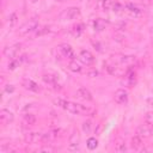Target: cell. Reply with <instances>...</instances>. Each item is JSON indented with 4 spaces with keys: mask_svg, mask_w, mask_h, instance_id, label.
<instances>
[{
    "mask_svg": "<svg viewBox=\"0 0 153 153\" xmlns=\"http://www.w3.org/2000/svg\"><path fill=\"white\" fill-rule=\"evenodd\" d=\"M68 68H69V71H72V72H74V73H79V72L81 71V66H80L76 61H74V60H72V61L68 63Z\"/></svg>",
    "mask_w": 153,
    "mask_h": 153,
    "instance_id": "18",
    "label": "cell"
},
{
    "mask_svg": "<svg viewBox=\"0 0 153 153\" xmlns=\"http://www.w3.org/2000/svg\"><path fill=\"white\" fill-rule=\"evenodd\" d=\"M29 1H30V2H31V4H35V2H37V1H38V0H29Z\"/></svg>",
    "mask_w": 153,
    "mask_h": 153,
    "instance_id": "33",
    "label": "cell"
},
{
    "mask_svg": "<svg viewBox=\"0 0 153 153\" xmlns=\"http://www.w3.org/2000/svg\"><path fill=\"white\" fill-rule=\"evenodd\" d=\"M122 10H124V6H123V5H121L120 2H115V4H114L112 11H115V12H121Z\"/></svg>",
    "mask_w": 153,
    "mask_h": 153,
    "instance_id": "27",
    "label": "cell"
},
{
    "mask_svg": "<svg viewBox=\"0 0 153 153\" xmlns=\"http://www.w3.org/2000/svg\"><path fill=\"white\" fill-rule=\"evenodd\" d=\"M17 22H18V17H17V14H16V13H12V14L10 16V18H8L10 27H13V26L17 24Z\"/></svg>",
    "mask_w": 153,
    "mask_h": 153,
    "instance_id": "22",
    "label": "cell"
},
{
    "mask_svg": "<svg viewBox=\"0 0 153 153\" xmlns=\"http://www.w3.org/2000/svg\"><path fill=\"white\" fill-rule=\"evenodd\" d=\"M23 121L25 124H29V126H32L35 124L36 122V116L33 114H25L24 117H23Z\"/></svg>",
    "mask_w": 153,
    "mask_h": 153,
    "instance_id": "17",
    "label": "cell"
},
{
    "mask_svg": "<svg viewBox=\"0 0 153 153\" xmlns=\"http://www.w3.org/2000/svg\"><path fill=\"white\" fill-rule=\"evenodd\" d=\"M152 31H153V27H152Z\"/></svg>",
    "mask_w": 153,
    "mask_h": 153,
    "instance_id": "35",
    "label": "cell"
},
{
    "mask_svg": "<svg viewBox=\"0 0 153 153\" xmlns=\"http://www.w3.org/2000/svg\"><path fill=\"white\" fill-rule=\"evenodd\" d=\"M48 32H49V27L48 26H42L36 31V36H43V35H45Z\"/></svg>",
    "mask_w": 153,
    "mask_h": 153,
    "instance_id": "24",
    "label": "cell"
},
{
    "mask_svg": "<svg viewBox=\"0 0 153 153\" xmlns=\"http://www.w3.org/2000/svg\"><path fill=\"white\" fill-rule=\"evenodd\" d=\"M147 103H148L149 105H152V106H153V96H152V97H149V98H147Z\"/></svg>",
    "mask_w": 153,
    "mask_h": 153,
    "instance_id": "31",
    "label": "cell"
},
{
    "mask_svg": "<svg viewBox=\"0 0 153 153\" xmlns=\"http://www.w3.org/2000/svg\"><path fill=\"white\" fill-rule=\"evenodd\" d=\"M136 135H139L141 137H148V136H151L152 135V128H151V126H146V124L140 126L136 129Z\"/></svg>",
    "mask_w": 153,
    "mask_h": 153,
    "instance_id": "11",
    "label": "cell"
},
{
    "mask_svg": "<svg viewBox=\"0 0 153 153\" xmlns=\"http://www.w3.org/2000/svg\"><path fill=\"white\" fill-rule=\"evenodd\" d=\"M43 81L44 82H47V84H49V85H51L54 88H57V86H59V84H57V78L55 76V75H53V74H49V73H45V74H43Z\"/></svg>",
    "mask_w": 153,
    "mask_h": 153,
    "instance_id": "13",
    "label": "cell"
},
{
    "mask_svg": "<svg viewBox=\"0 0 153 153\" xmlns=\"http://www.w3.org/2000/svg\"><path fill=\"white\" fill-rule=\"evenodd\" d=\"M36 29H38V20L36 18H32V19H29L27 22H25L18 29V35L24 36V35H27V33L35 31Z\"/></svg>",
    "mask_w": 153,
    "mask_h": 153,
    "instance_id": "1",
    "label": "cell"
},
{
    "mask_svg": "<svg viewBox=\"0 0 153 153\" xmlns=\"http://www.w3.org/2000/svg\"><path fill=\"white\" fill-rule=\"evenodd\" d=\"M108 25V22L103 18H97L94 22H93V27L96 31H103Z\"/></svg>",
    "mask_w": 153,
    "mask_h": 153,
    "instance_id": "14",
    "label": "cell"
},
{
    "mask_svg": "<svg viewBox=\"0 0 153 153\" xmlns=\"http://www.w3.org/2000/svg\"><path fill=\"white\" fill-rule=\"evenodd\" d=\"M53 102H54V104H55V105H57V106L62 108V106H63V103H65V99H62V98H55Z\"/></svg>",
    "mask_w": 153,
    "mask_h": 153,
    "instance_id": "28",
    "label": "cell"
},
{
    "mask_svg": "<svg viewBox=\"0 0 153 153\" xmlns=\"http://www.w3.org/2000/svg\"><path fill=\"white\" fill-rule=\"evenodd\" d=\"M42 151H45V152H51V151H53V148H48V147H47V148H42Z\"/></svg>",
    "mask_w": 153,
    "mask_h": 153,
    "instance_id": "32",
    "label": "cell"
},
{
    "mask_svg": "<svg viewBox=\"0 0 153 153\" xmlns=\"http://www.w3.org/2000/svg\"><path fill=\"white\" fill-rule=\"evenodd\" d=\"M91 122L90 121H86V122H84L82 123V130L85 131V133H90L91 131Z\"/></svg>",
    "mask_w": 153,
    "mask_h": 153,
    "instance_id": "25",
    "label": "cell"
},
{
    "mask_svg": "<svg viewBox=\"0 0 153 153\" xmlns=\"http://www.w3.org/2000/svg\"><path fill=\"white\" fill-rule=\"evenodd\" d=\"M114 99H115V102L117 104H124V103H127V100H128V93H127V91L123 90V88L117 90L115 92Z\"/></svg>",
    "mask_w": 153,
    "mask_h": 153,
    "instance_id": "8",
    "label": "cell"
},
{
    "mask_svg": "<svg viewBox=\"0 0 153 153\" xmlns=\"http://www.w3.org/2000/svg\"><path fill=\"white\" fill-rule=\"evenodd\" d=\"M79 59H80V61H81L84 65H86V66H90V65H92V63L94 62V56H93V54H92L91 51H88V50H81L80 54H79Z\"/></svg>",
    "mask_w": 153,
    "mask_h": 153,
    "instance_id": "4",
    "label": "cell"
},
{
    "mask_svg": "<svg viewBox=\"0 0 153 153\" xmlns=\"http://www.w3.org/2000/svg\"><path fill=\"white\" fill-rule=\"evenodd\" d=\"M19 51H20V44H13V45L6 47L4 49V55L12 60V59H14L18 55Z\"/></svg>",
    "mask_w": 153,
    "mask_h": 153,
    "instance_id": "5",
    "label": "cell"
},
{
    "mask_svg": "<svg viewBox=\"0 0 153 153\" xmlns=\"http://www.w3.org/2000/svg\"><path fill=\"white\" fill-rule=\"evenodd\" d=\"M115 1L114 0H102V6L105 11H109V10H112V6H114Z\"/></svg>",
    "mask_w": 153,
    "mask_h": 153,
    "instance_id": "21",
    "label": "cell"
},
{
    "mask_svg": "<svg viewBox=\"0 0 153 153\" xmlns=\"http://www.w3.org/2000/svg\"><path fill=\"white\" fill-rule=\"evenodd\" d=\"M5 91H6V92H13V91H14V87H13V85H6V87H5Z\"/></svg>",
    "mask_w": 153,
    "mask_h": 153,
    "instance_id": "29",
    "label": "cell"
},
{
    "mask_svg": "<svg viewBox=\"0 0 153 153\" xmlns=\"http://www.w3.org/2000/svg\"><path fill=\"white\" fill-rule=\"evenodd\" d=\"M152 133H153V126H152Z\"/></svg>",
    "mask_w": 153,
    "mask_h": 153,
    "instance_id": "34",
    "label": "cell"
},
{
    "mask_svg": "<svg viewBox=\"0 0 153 153\" xmlns=\"http://www.w3.org/2000/svg\"><path fill=\"white\" fill-rule=\"evenodd\" d=\"M76 96L84 100H92V93L86 87H79L76 90Z\"/></svg>",
    "mask_w": 153,
    "mask_h": 153,
    "instance_id": "12",
    "label": "cell"
},
{
    "mask_svg": "<svg viewBox=\"0 0 153 153\" xmlns=\"http://www.w3.org/2000/svg\"><path fill=\"white\" fill-rule=\"evenodd\" d=\"M59 50H60V53L62 54V56H63V57H67V59L74 60L75 54H74L73 48H72L69 44H61V45L59 47Z\"/></svg>",
    "mask_w": 153,
    "mask_h": 153,
    "instance_id": "6",
    "label": "cell"
},
{
    "mask_svg": "<svg viewBox=\"0 0 153 153\" xmlns=\"http://www.w3.org/2000/svg\"><path fill=\"white\" fill-rule=\"evenodd\" d=\"M42 140H43V134L42 133H27L25 135V141L27 143L42 142Z\"/></svg>",
    "mask_w": 153,
    "mask_h": 153,
    "instance_id": "9",
    "label": "cell"
},
{
    "mask_svg": "<svg viewBox=\"0 0 153 153\" xmlns=\"http://www.w3.org/2000/svg\"><path fill=\"white\" fill-rule=\"evenodd\" d=\"M124 11H127L131 16H140L141 14V11L135 5H133V4H126L124 5Z\"/></svg>",
    "mask_w": 153,
    "mask_h": 153,
    "instance_id": "15",
    "label": "cell"
},
{
    "mask_svg": "<svg viewBox=\"0 0 153 153\" xmlns=\"http://www.w3.org/2000/svg\"><path fill=\"white\" fill-rule=\"evenodd\" d=\"M87 148L88 149H96L97 148V146H98V141H97V139L96 137H90L88 140H87Z\"/></svg>",
    "mask_w": 153,
    "mask_h": 153,
    "instance_id": "20",
    "label": "cell"
},
{
    "mask_svg": "<svg viewBox=\"0 0 153 153\" xmlns=\"http://www.w3.org/2000/svg\"><path fill=\"white\" fill-rule=\"evenodd\" d=\"M141 145H142V137L141 136L136 135L131 139V146L134 148H139V147H141Z\"/></svg>",
    "mask_w": 153,
    "mask_h": 153,
    "instance_id": "19",
    "label": "cell"
},
{
    "mask_svg": "<svg viewBox=\"0 0 153 153\" xmlns=\"http://www.w3.org/2000/svg\"><path fill=\"white\" fill-rule=\"evenodd\" d=\"M115 149H116L117 152H126V151H127L126 143H123V142H120V143H117V145H116V147H115Z\"/></svg>",
    "mask_w": 153,
    "mask_h": 153,
    "instance_id": "26",
    "label": "cell"
},
{
    "mask_svg": "<svg viewBox=\"0 0 153 153\" xmlns=\"http://www.w3.org/2000/svg\"><path fill=\"white\" fill-rule=\"evenodd\" d=\"M79 142H80V134L78 131V129H73L71 136H69V145H68V149L72 152H75L79 149Z\"/></svg>",
    "mask_w": 153,
    "mask_h": 153,
    "instance_id": "2",
    "label": "cell"
},
{
    "mask_svg": "<svg viewBox=\"0 0 153 153\" xmlns=\"http://www.w3.org/2000/svg\"><path fill=\"white\" fill-rule=\"evenodd\" d=\"M71 33L74 36V37H79L81 33H82V31H84V25L82 24H75V25H73L72 27H71Z\"/></svg>",
    "mask_w": 153,
    "mask_h": 153,
    "instance_id": "16",
    "label": "cell"
},
{
    "mask_svg": "<svg viewBox=\"0 0 153 153\" xmlns=\"http://www.w3.org/2000/svg\"><path fill=\"white\" fill-rule=\"evenodd\" d=\"M22 86L24 88L29 90V91H32V92H39L41 91V87L38 86V84L35 82L31 79H27V78H25V79L22 80Z\"/></svg>",
    "mask_w": 153,
    "mask_h": 153,
    "instance_id": "7",
    "label": "cell"
},
{
    "mask_svg": "<svg viewBox=\"0 0 153 153\" xmlns=\"http://www.w3.org/2000/svg\"><path fill=\"white\" fill-rule=\"evenodd\" d=\"M97 74H98V72H97L96 69H93V71H90V72H88V75H90V76H96Z\"/></svg>",
    "mask_w": 153,
    "mask_h": 153,
    "instance_id": "30",
    "label": "cell"
},
{
    "mask_svg": "<svg viewBox=\"0 0 153 153\" xmlns=\"http://www.w3.org/2000/svg\"><path fill=\"white\" fill-rule=\"evenodd\" d=\"M145 122H146V124H148V126H153V112H147L146 114V116H145Z\"/></svg>",
    "mask_w": 153,
    "mask_h": 153,
    "instance_id": "23",
    "label": "cell"
},
{
    "mask_svg": "<svg viewBox=\"0 0 153 153\" xmlns=\"http://www.w3.org/2000/svg\"><path fill=\"white\" fill-rule=\"evenodd\" d=\"M0 120L2 123H11L14 120V115L12 111L7 110V109H1L0 111Z\"/></svg>",
    "mask_w": 153,
    "mask_h": 153,
    "instance_id": "10",
    "label": "cell"
},
{
    "mask_svg": "<svg viewBox=\"0 0 153 153\" xmlns=\"http://www.w3.org/2000/svg\"><path fill=\"white\" fill-rule=\"evenodd\" d=\"M79 14H80V10L78 7H68L63 10V12L60 14V18L63 20H72L75 19Z\"/></svg>",
    "mask_w": 153,
    "mask_h": 153,
    "instance_id": "3",
    "label": "cell"
}]
</instances>
